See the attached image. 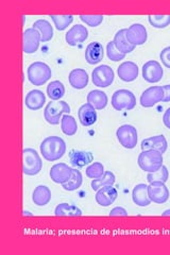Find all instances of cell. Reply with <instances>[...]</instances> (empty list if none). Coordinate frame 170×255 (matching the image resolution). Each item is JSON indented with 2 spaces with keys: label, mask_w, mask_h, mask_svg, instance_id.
<instances>
[{
  "label": "cell",
  "mask_w": 170,
  "mask_h": 255,
  "mask_svg": "<svg viewBox=\"0 0 170 255\" xmlns=\"http://www.w3.org/2000/svg\"><path fill=\"white\" fill-rule=\"evenodd\" d=\"M112 107L116 111L133 110L136 106L134 94L129 90H118L112 96Z\"/></svg>",
  "instance_id": "cell-6"
},
{
  "label": "cell",
  "mask_w": 170,
  "mask_h": 255,
  "mask_svg": "<svg viewBox=\"0 0 170 255\" xmlns=\"http://www.w3.org/2000/svg\"><path fill=\"white\" fill-rule=\"evenodd\" d=\"M82 183H83L82 173H81L80 170L78 169H72V174L70 179L66 183L62 184V187L66 191H74L79 189L81 185H82Z\"/></svg>",
  "instance_id": "cell-33"
},
{
  "label": "cell",
  "mask_w": 170,
  "mask_h": 255,
  "mask_svg": "<svg viewBox=\"0 0 170 255\" xmlns=\"http://www.w3.org/2000/svg\"><path fill=\"white\" fill-rule=\"evenodd\" d=\"M108 58L113 62H119L126 58V54L121 53L114 45V42H109L107 45Z\"/></svg>",
  "instance_id": "cell-38"
},
{
  "label": "cell",
  "mask_w": 170,
  "mask_h": 255,
  "mask_svg": "<svg viewBox=\"0 0 170 255\" xmlns=\"http://www.w3.org/2000/svg\"><path fill=\"white\" fill-rule=\"evenodd\" d=\"M104 172H105L104 171V166L101 163H98V162L91 164L90 166L87 167L86 171H85L86 177L90 178V179H93V180L99 179L100 177H102Z\"/></svg>",
  "instance_id": "cell-37"
},
{
  "label": "cell",
  "mask_w": 170,
  "mask_h": 255,
  "mask_svg": "<svg viewBox=\"0 0 170 255\" xmlns=\"http://www.w3.org/2000/svg\"><path fill=\"white\" fill-rule=\"evenodd\" d=\"M78 117L81 125L84 127H91L97 122V112L94 107H92L90 103H85V105L81 106L78 111Z\"/></svg>",
  "instance_id": "cell-21"
},
{
  "label": "cell",
  "mask_w": 170,
  "mask_h": 255,
  "mask_svg": "<svg viewBox=\"0 0 170 255\" xmlns=\"http://www.w3.org/2000/svg\"><path fill=\"white\" fill-rule=\"evenodd\" d=\"M139 166L146 172H156L163 166V154L157 150H143L139 156Z\"/></svg>",
  "instance_id": "cell-3"
},
{
  "label": "cell",
  "mask_w": 170,
  "mask_h": 255,
  "mask_svg": "<svg viewBox=\"0 0 170 255\" xmlns=\"http://www.w3.org/2000/svg\"><path fill=\"white\" fill-rule=\"evenodd\" d=\"M108 96L102 91L94 90L87 94V103H90L96 110L105 109L108 106Z\"/></svg>",
  "instance_id": "cell-25"
},
{
  "label": "cell",
  "mask_w": 170,
  "mask_h": 255,
  "mask_svg": "<svg viewBox=\"0 0 170 255\" xmlns=\"http://www.w3.org/2000/svg\"><path fill=\"white\" fill-rule=\"evenodd\" d=\"M115 181H116V178H115L114 173L111 172V171H105L102 177L92 181L91 186H92L93 190L97 191L98 189H100L102 187H105V186H113V185H114Z\"/></svg>",
  "instance_id": "cell-31"
},
{
  "label": "cell",
  "mask_w": 170,
  "mask_h": 255,
  "mask_svg": "<svg viewBox=\"0 0 170 255\" xmlns=\"http://www.w3.org/2000/svg\"><path fill=\"white\" fill-rule=\"evenodd\" d=\"M72 174V168L65 163H58L51 167L49 175L51 180L56 184L66 183Z\"/></svg>",
  "instance_id": "cell-14"
},
{
  "label": "cell",
  "mask_w": 170,
  "mask_h": 255,
  "mask_svg": "<svg viewBox=\"0 0 170 255\" xmlns=\"http://www.w3.org/2000/svg\"><path fill=\"white\" fill-rule=\"evenodd\" d=\"M32 201L37 206H45L51 201V190L46 185H38L32 194Z\"/></svg>",
  "instance_id": "cell-26"
},
{
  "label": "cell",
  "mask_w": 170,
  "mask_h": 255,
  "mask_svg": "<svg viewBox=\"0 0 170 255\" xmlns=\"http://www.w3.org/2000/svg\"><path fill=\"white\" fill-rule=\"evenodd\" d=\"M110 216H128V212L124 209V207H114L110 212Z\"/></svg>",
  "instance_id": "cell-41"
},
{
  "label": "cell",
  "mask_w": 170,
  "mask_h": 255,
  "mask_svg": "<svg viewBox=\"0 0 170 255\" xmlns=\"http://www.w3.org/2000/svg\"><path fill=\"white\" fill-rule=\"evenodd\" d=\"M118 77L125 82H132L139 77V66L134 62L128 61L120 64L117 68Z\"/></svg>",
  "instance_id": "cell-17"
},
{
  "label": "cell",
  "mask_w": 170,
  "mask_h": 255,
  "mask_svg": "<svg viewBox=\"0 0 170 255\" xmlns=\"http://www.w3.org/2000/svg\"><path fill=\"white\" fill-rule=\"evenodd\" d=\"M43 168V162L37 151L26 148L22 151V172L26 175H36Z\"/></svg>",
  "instance_id": "cell-4"
},
{
  "label": "cell",
  "mask_w": 170,
  "mask_h": 255,
  "mask_svg": "<svg viewBox=\"0 0 170 255\" xmlns=\"http://www.w3.org/2000/svg\"><path fill=\"white\" fill-rule=\"evenodd\" d=\"M46 102L45 94L39 90H32L30 91L25 98V105L31 111L40 110Z\"/></svg>",
  "instance_id": "cell-20"
},
{
  "label": "cell",
  "mask_w": 170,
  "mask_h": 255,
  "mask_svg": "<svg viewBox=\"0 0 170 255\" xmlns=\"http://www.w3.org/2000/svg\"><path fill=\"white\" fill-rule=\"evenodd\" d=\"M164 76V70L158 61H148L143 66V78L148 83H158Z\"/></svg>",
  "instance_id": "cell-11"
},
{
  "label": "cell",
  "mask_w": 170,
  "mask_h": 255,
  "mask_svg": "<svg viewBox=\"0 0 170 255\" xmlns=\"http://www.w3.org/2000/svg\"><path fill=\"white\" fill-rule=\"evenodd\" d=\"M39 150L46 161L55 162L66 153V143L59 136H48L40 143Z\"/></svg>",
  "instance_id": "cell-1"
},
{
  "label": "cell",
  "mask_w": 170,
  "mask_h": 255,
  "mask_svg": "<svg viewBox=\"0 0 170 255\" xmlns=\"http://www.w3.org/2000/svg\"><path fill=\"white\" fill-rule=\"evenodd\" d=\"M169 177L168 169L166 166H162L156 172H150L147 175V181L149 183H166Z\"/></svg>",
  "instance_id": "cell-35"
},
{
  "label": "cell",
  "mask_w": 170,
  "mask_h": 255,
  "mask_svg": "<svg viewBox=\"0 0 170 255\" xmlns=\"http://www.w3.org/2000/svg\"><path fill=\"white\" fill-rule=\"evenodd\" d=\"M28 79L35 86L44 85L52 76L51 68L44 62H34L28 67Z\"/></svg>",
  "instance_id": "cell-2"
},
{
  "label": "cell",
  "mask_w": 170,
  "mask_h": 255,
  "mask_svg": "<svg viewBox=\"0 0 170 255\" xmlns=\"http://www.w3.org/2000/svg\"><path fill=\"white\" fill-rule=\"evenodd\" d=\"M148 20L153 28L164 29L170 25V15H149Z\"/></svg>",
  "instance_id": "cell-36"
},
{
  "label": "cell",
  "mask_w": 170,
  "mask_h": 255,
  "mask_svg": "<svg viewBox=\"0 0 170 255\" xmlns=\"http://www.w3.org/2000/svg\"><path fill=\"white\" fill-rule=\"evenodd\" d=\"M47 95L51 100L59 101L65 95V86L59 80H55V81H52L48 84Z\"/></svg>",
  "instance_id": "cell-29"
},
{
  "label": "cell",
  "mask_w": 170,
  "mask_h": 255,
  "mask_svg": "<svg viewBox=\"0 0 170 255\" xmlns=\"http://www.w3.org/2000/svg\"><path fill=\"white\" fill-rule=\"evenodd\" d=\"M69 84L75 90H83L88 84V74L85 69L76 68L72 69L68 77Z\"/></svg>",
  "instance_id": "cell-22"
},
{
  "label": "cell",
  "mask_w": 170,
  "mask_h": 255,
  "mask_svg": "<svg viewBox=\"0 0 170 255\" xmlns=\"http://www.w3.org/2000/svg\"><path fill=\"white\" fill-rule=\"evenodd\" d=\"M132 200L133 202L141 207L148 206L151 203V200L148 195V185L137 184L132 191Z\"/></svg>",
  "instance_id": "cell-23"
},
{
  "label": "cell",
  "mask_w": 170,
  "mask_h": 255,
  "mask_svg": "<svg viewBox=\"0 0 170 255\" xmlns=\"http://www.w3.org/2000/svg\"><path fill=\"white\" fill-rule=\"evenodd\" d=\"M103 57V46L99 42H93L87 45L85 49V60L90 65H95V64L100 63Z\"/></svg>",
  "instance_id": "cell-19"
},
{
  "label": "cell",
  "mask_w": 170,
  "mask_h": 255,
  "mask_svg": "<svg viewBox=\"0 0 170 255\" xmlns=\"http://www.w3.org/2000/svg\"><path fill=\"white\" fill-rule=\"evenodd\" d=\"M94 156L92 152L88 151H80V150H72L69 153V161L74 167H84L93 162Z\"/></svg>",
  "instance_id": "cell-24"
},
{
  "label": "cell",
  "mask_w": 170,
  "mask_h": 255,
  "mask_svg": "<svg viewBox=\"0 0 170 255\" xmlns=\"http://www.w3.org/2000/svg\"><path fill=\"white\" fill-rule=\"evenodd\" d=\"M70 113V107L68 103L65 101H51L47 105L44 111V117L46 122L55 126L59 125L60 121L62 119L63 114H69Z\"/></svg>",
  "instance_id": "cell-5"
},
{
  "label": "cell",
  "mask_w": 170,
  "mask_h": 255,
  "mask_svg": "<svg viewBox=\"0 0 170 255\" xmlns=\"http://www.w3.org/2000/svg\"><path fill=\"white\" fill-rule=\"evenodd\" d=\"M116 136L121 146L126 149H133L137 145L139 134L136 128L131 125H123L116 131Z\"/></svg>",
  "instance_id": "cell-7"
},
{
  "label": "cell",
  "mask_w": 170,
  "mask_h": 255,
  "mask_svg": "<svg viewBox=\"0 0 170 255\" xmlns=\"http://www.w3.org/2000/svg\"><path fill=\"white\" fill-rule=\"evenodd\" d=\"M33 28L39 31L40 35H42V42L46 43L49 42L53 37V28L51 23L46 19H38L33 23Z\"/></svg>",
  "instance_id": "cell-28"
},
{
  "label": "cell",
  "mask_w": 170,
  "mask_h": 255,
  "mask_svg": "<svg viewBox=\"0 0 170 255\" xmlns=\"http://www.w3.org/2000/svg\"><path fill=\"white\" fill-rule=\"evenodd\" d=\"M127 39L133 46H141L147 42L148 34L147 29L143 26L142 23H133L132 26L129 27L126 32Z\"/></svg>",
  "instance_id": "cell-12"
},
{
  "label": "cell",
  "mask_w": 170,
  "mask_h": 255,
  "mask_svg": "<svg viewBox=\"0 0 170 255\" xmlns=\"http://www.w3.org/2000/svg\"><path fill=\"white\" fill-rule=\"evenodd\" d=\"M55 216H81L82 211L79 207L68 203H60L54 210Z\"/></svg>",
  "instance_id": "cell-30"
},
{
  "label": "cell",
  "mask_w": 170,
  "mask_h": 255,
  "mask_svg": "<svg viewBox=\"0 0 170 255\" xmlns=\"http://www.w3.org/2000/svg\"><path fill=\"white\" fill-rule=\"evenodd\" d=\"M164 99V91L162 86H151L141 96V106L143 108H152Z\"/></svg>",
  "instance_id": "cell-10"
},
{
  "label": "cell",
  "mask_w": 170,
  "mask_h": 255,
  "mask_svg": "<svg viewBox=\"0 0 170 255\" xmlns=\"http://www.w3.org/2000/svg\"><path fill=\"white\" fill-rule=\"evenodd\" d=\"M142 150H157L162 154L166 152L168 143L164 135H157V136L148 137L142 141Z\"/></svg>",
  "instance_id": "cell-18"
},
{
  "label": "cell",
  "mask_w": 170,
  "mask_h": 255,
  "mask_svg": "<svg viewBox=\"0 0 170 255\" xmlns=\"http://www.w3.org/2000/svg\"><path fill=\"white\" fill-rule=\"evenodd\" d=\"M163 123L167 129L170 130V108H168L165 112V114L163 116Z\"/></svg>",
  "instance_id": "cell-42"
},
{
  "label": "cell",
  "mask_w": 170,
  "mask_h": 255,
  "mask_svg": "<svg viewBox=\"0 0 170 255\" xmlns=\"http://www.w3.org/2000/svg\"><path fill=\"white\" fill-rule=\"evenodd\" d=\"M42 42V35L35 28H29L23 31L22 34V50L27 54H32L37 51L39 43Z\"/></svg>",
  "instance_id": "cell-9"
},
{
  "label": "cell",
  "mask_w": 170,
  "mask_h": 255,
  "mask_svg": "<svg viewBox=\"0 0 170 255\" xmlns=\"http://www.w3.org/2000/svg\"><path fill=\"white\" fill-rule=\"evenodd\" d=\"M55 28L59 31H63L68 28L70 23L74 21L72 15H50Z\"/></svg>",
  "instance_id": "cell-34"
},
{
  "label": "cell",
  "mask_w": 170,
  "mask_h": 255,
  "mask_svg": "<svg viewBox=\"0 0 170 255\" xmlns=\"http://www.w3.org/2000/svg\"><path fill=\"white\" fill-rule=\"evenodd\" d=\"M148 195L151 202L158 204L167 202L170 196L165 183H150V185L148 186Z\"/></svg>",
  "instance_id": "cell-13"
},
{
  "label": "cell",
  "mask_w": 170,
  "mask_h": 255,
  "mask_svg": "<svg viewBox=\"0 0 170 255\" xmlns=\"http://www.w3.org/2000/svg\"><path fill=\"white\" fill-rule=\"evenodd\" d=\"M160 58L162 63H163V65L170 69V46L164 48V49L161 51Z\"/></svg>",
  "instance_id": "cell-40"
},
{
  "label": "cell",
  "mask_w": 170,
  "mask_h": 255,
  "mask_svg": "<svg viewBox=\"0 0 170 255\" xmlns=\"http://www.w3.org/2000/svg\"><path fill=\"white\" fill-rule=\"evenodd\" d=\"M117 196H118V193L116 188H114L113 186H105L97 190L95 199H96V202L100 206L108 207L115 202Z\"/></svg>",
  "instance_id": "cell-16"
},
{
  "label": "cell",
  "mask_w": 170,
  "mask_h": 255,
  "mask_svg": "<svg viewBox=\"0 0 170 255\" xmlns=\"http://www.w3.org/2000/svg\"><path fill=\"white\" fill-rule=\"evenodd\" d=\"M80 19L90 27H98L103 21L102 15H80Z\"/></svg>",
  "instance_id": "cell-39"
},
{
  "label": "cell",
  "mask_w": 170,
  "mask_h": 255,
  "mask_svg": "<svg viewBox=\"0 0 170 255\" xmlns=\"http://www.w3.org/2000/svg\"><path fill=\"white\" fill-rule=\"evenodd\" d=\"M126 32H127V29L119 30L114 36V41H113V42H114V45H115L117 49L124 54L130 53L135 49V46L131 45L127 39Z\"/></svg>",
  "instance_id": "cell-27"
},
{
  "label": "cell",
  "mask_w": 170,
  "mask_h": 255,
  "mask_svg": "<svg viewBox=\"0 0 170 255\" xmlns=\"http://www.w3.org/2000/svg\"><path fill=\"white\" fill-rule=\"evenodd\" d=\"M162 216H170V210H166L163 214H162Z\"/></svg>",
  "instance_id": "cell-44"
},
{
  "label": "cell",
  "mask_w": 170,
  "mask_h": 255,
  "mask_svg": "<svg viewBox=\"0 0 170 255\" xmlns=\"http://www.w3.org/2000/svg\"><path fill=\"white\" fill-rule=\"evenodd\" d=\"M61 129H62V132L65 135H67V136H72V135H75L78 131L76 119L72 116H70L69 114L63 115L61 119Z\"/></svg>",
  "instance_id": "cell-32"
},
{
  "label": "cell",
  "mask_w": 170,
  "mask_h": 255,
  "mask_svg": "<svg viewBox=\"0 0 170 255\" xmlns=\"http://www.w3.org/2000/svg\"><path fill=\"white\" fill-rule=\"evenodd\" d=\"M162 87H163V91H164L163 102H169L170 101V84L164 85V86H162Z\"/></svg>",
  "instance_id": "cell-43"
},
{
  "label": "cell",
  "mask_w": 170,
  "mask_h": 255,
  "mask_svg": "<svg viewBox=\"0 0 170 255\" xmlns=\"http://www.w3.org/2000/svg\"><path fill=\"white\" fill-rule=\"evenodd\" d=\"M88 37V30L85 26H72L65 34V41L69 46H77L85 42Z\"/></svg>",
  "instance_id": "cell-15"
},
{
  "label": "cell",
  "mask_w": 170,
  "mask_h": 255,
  "mask_svg": "<svg viewBox=\"0 0 170 255\" xmlns=\"http://www.w3.org/2000/svg\"><path fill=\"white\" fill-rule=\"evenodd\" d=\"M114 70H113L109 65H100L96 67L92 73V80L94 85L97 87H104L110 86L113 81H114Z\"/></svg>",
  "instance_id": "cell-8"
}]
</instances>
